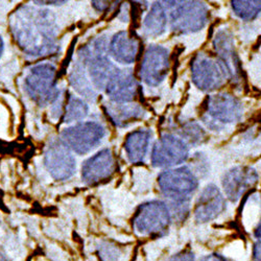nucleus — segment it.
Returning a JSON list of instances; mask_svg holds the SVG:
<instances>
[{"mask_svg":"<svg viewBox=\"0 0 261 261\" xmlns=\"http://www.w3.org/2000/svg\"><path fill=\"white\" fill-rule=\"evenodd\" d=\"M107 114L111 121L118 127H127L142 120L146 111L138 103H111L107 108Z\"/></svg>","mask_w":261,"mask_h":261,"instance_id":"obj_20","label":"nucleus"},{"mask_svg":"<svg viewBox=\"0 0 261 261\" xmlns=\"http://www.w3.org/2000/svg\"><path fill=\"white\" fill-rule=\"evenodd\" d=\"M0 261H8L2 254H0Z\"/></svg>","mask_w":261,"mask_h":261,"instance_id":"obj_33","label":"nucleus"},{"mask_svg":"<svg viewBox=\"0 0 261 261\" xmlns=\"http://www.w3.org/2000/svg\"><path fill=\"white\" fill-rule=\"evenodd\" d=\"M167 261H195V255L191 250L185 249L170 256Z\"/></svg>","mask_w":261,"mask_h":261,"instance_id":"obj_26","label":"nucleus"},{"mask_svg":"<svg viewBox=\"0 0 261 261\" xmlns=\"http://www.w3.org/2000/svg\"><path fill=\"white\" fill-rule=\"evenodd\" d=\"M253 260L261 261V241H257L253 247Z\"/></svg>","mask_w":261,"mask_h":261,"instance_id":"obj_28","label":"nucleus"},{"mask_svg":"<svg viewBox=\"0 0 261 261\" xmlns=\"http://www.w3.org/2000/svg\"><path fill=\"white\" fill-rule=\"evenodd\" d=\"M188 157V144L175 134L165 133L154 144L150 161L154 167L169 169L183 164Z\"/></svg>","mask_w":261,"mask_h":261,"instance_id":"obj_9","label":"nucleus"},{"mask_svg":"<svg viewBox=\"0 0 261 261\" xmlns=\"http://www.w3.org/2000/svg\"><path fill=\"white\" fill-rule=\"evenodd\" d=\"M168 15L165 6L161 2L151 5L142 22L143 35L147 38H157L162 36L167 29Z\"/></svg>","mask_w":261,"mask_h":261,"instance_id":"obj_21","label":"nucleus"},{"mask_svg":"<svg viewBox=\"0 0 261 261\" xmlns=\"http://www.w3.org/2000/svg\"><path fill=\"white\" fill-rule=\"evenodd\" d=\"M44 162L50 176L59 181L71 178L75 171V160L62 140H55L49 144Z\"/></svg>","mask_w":261,"mask_h":261,"instance_id":"obj_15","label":"nucleus"},{"mask_svg":"<svg viewBox=\"0 0 261 261\" xmlns=\"http://www.w3.org/2000/svg\"><path fill=\"white\" fill-rule=\"evenodd\" d=\"M106 135L103 126L95 121H86L65 128L62 132V141L76 154H88L97 146Z\"/></svg>","mask_w":261,"mask_h":261,"instance_id":"obj_10","label":"nucleus"},{"mask_svg":"<svg viewBox=\"0 0 261 261\" xmlns=\"http://www.w3.org/2000/svg\"><path fill=\"white\" fill-rule=\"evenodd\" d=\"M56 72L55 66L50 64H39L29 71L25 77V89L38 105H47L59 96Z\"/></svg>","mask_w":261,"mask_h":261,"instance_id":"obj_8","label":"nucleus"},{"mask_svg":"<svg viewBox=\"0 0 261 261\" xmlns=\"http://www.w3.org/2000/svg\"><path fill=\"white\" fill-rule=\"evenodd\" d=\"M190 70L194 86L203 92H214L230 81L223 63L204 53L198 54L192 59Z\"/></svg>","mask_w":261,"mask_h":261,"instance_id":"obj_7","label":"nucleus"},{"mask_svg":"<svg viewBox=\"0 0 261 261\" xmlns=\"http://www.w3.org/2000/svg\"><path fill=\"white\" fill-rule=\"evenodd\" d=\"M88 114V106H87L82 99L70 96L67 100L66 108H65L64 121L72 122L84 119Z\"/></svg>","mask_w":261,"mask_h":261,"instance_id":"obj_25","label":"nucleus"},{"mask_svg":"<svg viewBox=\"0 0 261 261\" xmlns=\"http://www.w3.org/2000/svg\"><path fill=\"white\" fill-rule=\"evenodd\" d=\"M234 14L244 21H252L261 15V0H252V2H242L235 0L231 3Z\"/></svg>","mask_w":261,"mask_h":261,"instance_id":"obj_24","label":"nucleus"},{"mask_svg":"<svg viewBox=\"0 0 261 261\" xmlns=\"http://www.w3.org/2000/svg\"><path fill=\"white\" fill-rule=\"evenodd\" d=\"M71 84L74 87V89L88 99H94L96 93L92 88V84L88 80L85 72V68L83 65H77L74 70L71 73Z\"/></svg>","mask_w":261,"mask_h":261,"instance_id":"obj_23","label":"nucleus"},{"mask_svg":"<svg viewBox=\"0 0 261 261\" xmlns=\"http://www.w3.org/2000/svg\"><path fill=\"white\" fill-rule=\"evenodd\" d=\"M169 67V50L162 45L153 44L143 55L139 75L148 87H158L167 76Z\"/></svg>","mask_w":261,"mask_h":261,"instance_id":"obj_11","label":"nucleus"},{"mask_svg":"<svg viewBox=\"0 0 261 261\" xmlns=\"http://www.w3.org/2000/svg\"><path fill=\"white\" fill-rule=\"evenodd\" d=\"M10 23L16 43L28 55L44 57L58 51V27L51 12L23 6L12 15Z\"/></svg>","mask_w":261,"mask_h":261,"instance_id":"obj_1","label":"nucleus"},{"mask_svg":"<svg viewBox=\"0 0 261 261\" xmlns=\"http://www.w3.org/2000/svg\"><path fill=\"white\" fill-rule=\"evenodd\" d=\"M38 6H61L66 4V2H34Z\"/></svg>","mask_w":261,"mask_h":261,"instance_id":"obj_30","label":"nucleus"},{"mask_svg":"<svg viewBox=\"0 0 261 261\" xmlns=\"http://www.w3.org/2000/svg\"><path fill=\"white\" fill-rule=\"evenodd\" d=\"M153 133L148 128H138L130 132L124 141V151L130 163H141L148 153Z\"/></svg>","mask_w":261,"mask_h":261,"instance_id":"obj_19","label":"nucleus"},{"mask_svg":"<svg viewBox=\"0 0 261 261\" xmlns=\"http://www.w3.org/2000/svg\"><path fill=\"white\" fill-rule=\"evenodd\" d=\"M227 209V199L223 191L214 184H208L200 192L193 209L194 221L207 224L221 216Z\"/></svg>","mask_w":261,"mask_h":261,"instance_id":"obj_12","label":"nucleus"},{"mask_svg":"<svg viewBox=\"0 0 261 261\" xmlns=\"http://www.w3.org/2000/svg\"><path fill=\"white\" fill-rule=\"evenodd\" d=\"M254 236L258 239V241H261V220L257 224L256 228L254 229Z\"/></svg>","mask_w":261,"mask_h":261,"instance_id":"obj_31","label":"nucleus"},{"mask_svg":"<svg viewBox=\"0 0 261 261\" xmlns=\"http://www.w3.org/2000/svg\"><path fill=\"white\" fill-rule=\"evenodd\" d=\"M173 216L167 203L151 200L141 204L133 219V228L141 236H164L172 223Z\"/></svg>","mask_w":261,"mask_h":261,"instance_id":"obj_4","label":"nucleus"},{"mask_svg":"<svg viewBox=\"0 0 261 261\" xmlns=\"http://www.w3.org/2000/svg\"><path fill=\"white\" fill-rule=\"evenodd\" d=\"M213 48L219 59L225 66L229 79L233 83L242 81L241 61L238 59L232 33L227 29H220L213 38Z\"/></svg>","mask_w":261,"mask_h":261,"instance_id":"obj_14","label":"nucleus"},{"mask_svg":"<svg viewBox=\"0 0 261 261\" xmlns=\"http://www.w3.org/2000/svg\"><path fill=\"white\" fill-rule=\"evenodd\" d=\"M179 137L187 144L199 145L206 141V132L200 123L193 120L184 121L178 127Z\"/></svg>","mask_w":261,"mask_h":261,"instance_id":"obj_22","label":"nucleus"},{"mask_svg":"<svg viewBox=\"0 0 261 261\" xmlns=\"http://www.w3.org/2000/svg\"><path fill=\"white\" fill-rule=\"evenodd\" d=\"M115 168L116 163L111 149L103 148L83 164V181L89 185L98 184L110 178L115 171Z\"/></svg>","mask_w":261,"mask_h":261,"instance_id":"obj_17","label":"nucleus"},{"mask_svg":"<svg viewBox=\"0 0 261 261\" xmlns=\"http://www.w3.org/2000/svg\"><path fill=\"white\" fill-rule=\"evenodd\" d=\"M244 105L229 92H217L210 95L206 102L204 122L211 129H223L242 120Z\"/></svg>","mask_w":261,"mask_h":261,"instance_id":"obj_5","label":"nucleus"},{"mask_svg":"<svg viewBox=\"0 0 261 261\" xmlns=\"http://www.w3.org/2000/svg\"><path fill=\"white\" fill-rule=\"evenodd\" d=\"M3 50H4V41H3L2 37H0V56H2Z\"/></svg>","mask_w":261,"mask_h":261,"instance_id":"obj_32","label":"nucleus"},{"mask_svg":"<svg viewBox=\"0 0 261 261\" xmlns=\"http://www.w3.org/2000/svg\"><path fill=\"white\" fill-rule=\"evenodd\" d=\"M139 51L138 40L125 31L116 33L109 42L108 53L114 61L122 65L135 63Z\"/></svg>","mask_w":261,"mask_h":261,"instance_id":"obj_18","label":"nucleus"},{"mask_svg":"<svg viewBox=\"0 0 261 261\" xmlns=\"http://www.w3.org/2000/svg\"><path fill=\"white\" fill-rule=\"evenodd\" d=\"M105 91L114 103L132 102L136 98L138 91V82L132 69H120L117 67L108 81Z\"/></svg>","mask_w":261,"mask_h":261,"instance_id":"obj_16","label":"nucleus"},{"mask_svg":"<svg viewBox=\"0 0 261 261\" xmlns=\"http://www.w3.org/2000/svg\"><path fill=\"white\" fill-rule=\"evenodd\" d=\"M92 6L98 11H103V10L109 8V6H110V3H108V2H93Z\"/></svg>","mask_w":261,"mask_h":261,"instance_id":"obj_29","label":"nucleus"},{"mask_svg":"<svg viewBox=\"0 0 261 261\" xmlns=\"http://www.w3.org/2000/svg\"><path fill=\"white\" fill-rule=\"evenodd\" d=\"M171 31L189 35L202 31L209 21V8L201 2H164Z\"/></svg>","mask_w":261,"mask_h":261,"instance_id":"obj_3","label":"nucleus"},{"mask_svg":"<svg viewBox=\"0 0 261 261\" xmlns=\"http://www.w3.org/2000/svg\"><path fill=\"white\" fill-rule=\"evenodd\" d=\"M258 179V172L251 166L232 167L222 178L225 198L232 203L238 202L249 189L256 185Z\"/></svg>","mask_w":261,"mask_h":261,"instance_id":"obj_13","label":"nucleus"},{"mask_svg":"<svg viewBox=\"0 0 261 261\" xmlns=\"http://www.w3.org/2000/svg\"><path fill=\"white\" fill-rule=\"evenodd\" d=\"M158 187L171 210L173 219L183 221L189 213V203L199 187V178L188 166H178L161 171Z\"/></svg>","mask_w":261,"mask_h":261,"instance_id":"obj_2","label":"nucleus"},{"mask_svg":"<svg viewBox=\"0 0 261 261\" xmlns=\"http://www.w3.org/2000/svg\"><path fill=\"white\" fill-rule=\"evenodd\" d=\"M200 261H229L225 256L217 254V253H212V254H208L205 255L204 257L201 258Z\"/></svg>","mask_w":261,"mask_h":261,"instance_id":"obj_27","label":"nucleus"},{"mask_svg":"<svg viewBox=\"0 0 261 261\" xmlns=\"http://www.w3.org/2000/svg\"><path fill=\"white\" fill-rule=\"evenodd\" d=\"M108 44L106 38H98L91 46H85L80 55L83 66L87 70L92 86L100 90H105L108 81L117 68L116 65L109 59Z\"/></svg>","mask_w":261,"mask_h":261,"instance_id":"obj_6","label":"nucleus"}]
</instances>
